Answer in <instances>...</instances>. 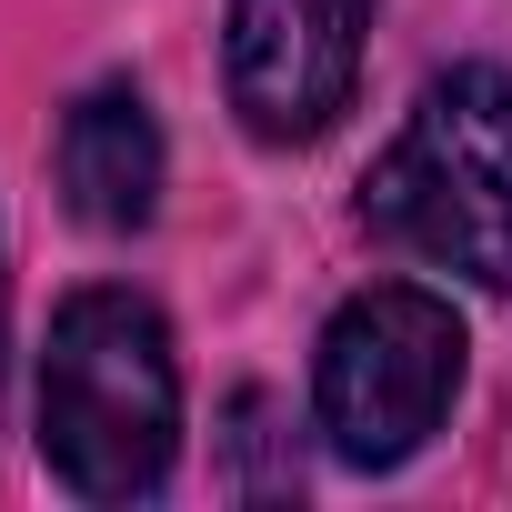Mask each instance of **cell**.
Returning <instances> with one entry per match:
<instances>
[{
    "mask_svg": "<svg viewBox=\"0 0 512 512\" xmlns=\"http://www.w3.org/2000/svg\"><path fill=\"white\" fill-rule=\"evenodd\" d=\"M171 452H181L171 322L121 282L71 292L51 312V342H41V462H51V482L81 502H141L171 482Z\"/></svg>",
    "mask_w": 512,
    "mask_h": 512,
    "instance_id": "6da1fadb",
    "label": "cell"
},
{
    "mask_svg": "<svg viewBox=\"0 0 512 512\" xmlns=\"http://www.w3.org/2000/svg\"><path fill=\"white\" fill-rule=\"evenodd\" d=\"M362 221L472 292H512V81L492 61L422 81L402 141L362 181Z\"/></svg>",
    "mask_w": 512,
    "mask_h": 512,
    "instance_id": "7a4b0ae2",
    "label": "cell"
},
{
    "mask_svg": "<svg viewBox=\"0 0 512 512\" xmlns=\"http://www.w3.org/2000/svg\"><path fill=\"white\" fill-rule=\"evenodd\" d=\"M452 392H462V322H452L442 292L372 282V292H352V302L322 322L312 412H322V442H332L352 472L412 462V452L442 432Z\"/></svg>",
    "mask_w": 512,
    "mask_h": 512,
    "instance_id": "3957f363",
    "label": "cell"
},
{
    "mask_svg": "<svg viewBox=\"0 0 512 512\" xmlns=\"http://www.w3.org/2000/svg\"><path fill=\"white\" fill-rule=\"evenodd\" d=\"M362 31L372 0H231L221 21V81L251 141H322L362 91Z\"/></svg>",
    "mask_w": 512,
    "mask_h": 512,
    "instance_id": "277c9868",
    "label": "cell"
},
{
    "mask_svg": "<svg viewBox=\"0 0 512 512\" xmlns=\"http://www.w3.org/2000/svg\"><path fill=\"white\" fill-rule=\"evenodd\" d=\"M61 201L91 231H141L161 211V121L131 81H101L61 111Z\"/></svg>",
    "mask_w": 512,
    "mask_h": 512,
    "instance_id": "5b68a950",
    "label": "cell"
},
{
    "mask_svg": "<svg viewBox=\"0 0 512 512\" xmlns=\"http://www.w3.org/2000/svg\"><path fill=\"white\" fill-rule=\"evenodd\" d=\"M0 332H11V272H0Z\"/></svg>",
    "mask_w": 512,
    "mask_h": 512,
    "instance_id": "8992f818",
    "label": "cell"
}]
</instances>
